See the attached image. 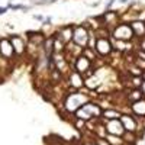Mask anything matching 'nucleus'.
<instances>
[{
    "label": "nucleus",
    "instance_id": "f3484780",
    "mask_svg": "<svg viewBox=\"0 0 145 145\" xmlns=\"http://www.w3.org/2000/svg\"><path fill=\"white\" fill-rule=\"evenodd\" d=\"M7 7H10L12 10H19V9H23V10H26V9H28V7L23 6V4H9Z\"/></svg>",
    "mask_w": 145,
    "mask_h": 145
},
{
    "label": "nucleus",
    "instance_id": "1a4fd4ad",
    "mask_svg": "<svg viewBox=\"0 0 145 145\" xmlns=\"http://www.w3.org/2000/svg\"><path fill=\"white\" fill-rule=\"evenodd\" d=\"M10 44H12V47H13V51H16L18 54L23 52V49H25V44H23V39H22L20 36H12Z\"/></svg>",
    "mask_w": 145,
    "mask_h": 145
},
{
    "label": "nucleus",
    "instance_id": "7ed1b4c3",
    "mask_svg": "<svg viewBox=\"0 0 145 145\" xmlns=\"http://www.w3.org/2000/svg\"><path fill=\"white\" fill-rule=\"evenodd\" d=\"M72 39H74V42L77 44V45H86L87 41H89V35H87L86 29L83 28V26H77L76 28V32L72 33Z\"/></svg>",
    "mask_w": 145,
    "mask_h": 145
},
{
    "label": "nucleus",
    "instance_id": "39448f33",
    "mask_svg": "<svg viewBox=\"0 0 145 145\" xmlns=\"http://www.w3.org/2000/svg\"><path fill=\"white\" fill-rule=\"evenodd\" d=\"M132 35L134 33H132V29L129 25H119L115 29V38L118 39H129Z\"/></svg>",
    "mask_w": 145,
    "mask_h": 145
},
{
    "label": "nucleus",
    "instance_id": "9b49d317",
    "mask_svg": "<svg viewBox=\"0 0 145 145\" xmlns=\"http://www.w3.org/2000/svg\"><path fill=\"white\" fill-rule=\"evenodd\" d=\"M130 29H132V33H136L138 36H142L145 35V25L142 22H134L132 25H130Z\"/></svg>",
    "mask_w": 145,
    "mask_h": 145
},
{
    "label": "nucleus",
    "instance_id": "f257e3e1",
    "mask_svg": "<svg viewBox=\"0 0 145 145\" xmlns=\"http://www.w3.org/2000/svg\"><path fill=\"white\" fill-rule=\"evenodd\" d=\"M99 115H100V109L96 105H91V103L83 105L81 109H78V112H77V118L78 119H89L91 116H99Z\"/></svg>",
    "mask_w": 145,
    "mask_h": 145
},
{
    "label": "nucleus",
    "instance_id": "ddd939ff",
    "mask_svg": "<svg viewBox=\"0 0 145 145\" xmlns=\"http://www.w3.org/2000/svg\"><path fill=\"white\" fill-rule=\"evenodd\" d=\"M70 78L72 80V86H76V87H80V86H83V78H81V76H80L77 71H74L70 76Z\"/></svg>",
    "mask_w": 145,
    "mask_h": 145
},
{
    "label": "nucleus",
    "instance_id": "6ab92c4d",
    "mask_svg": "<svg viewBox=\"0 0 145 145\" xmlns=\"http://www.w3.org/2000/svg\"><path fill=\"white\" fill-rule=\"evenodd\" d=\"M96 145H110V144H109L106 139H97V141H96Z\"/></svg>",
    "mask_w": 145,
    "mask_h": 145
},
{
    "label": "nucleus",
    "instance_id": "a211bd4d",
    "mask_svg": "<svg viewBox=\"0 0 145 145\" xmlns=\"http://www.w3.org/2000/svg\"><path fill=\"white\" fill-rule=\"evenodd\" d=\"M35 4H45V3H52L55 0H32Z\"/></svg>",
    "mask_w": 145,
    "mask_h": 145
},
{
    "label": "nucleus",
    "instance_id": "dca6fc26",
    "mask_svg": "<svg viewBox=\"0 0 145 145\" xmlns=\"http://www.w3.org/2000/svg\"><path fill=\"white\" fill-rule=\"evenodd\" d=\"M60 38H64L65 41H68L72 38V32L71 29H67V31H64V32H61V35H60Z\"/></svg>",
    "mask_w": 145,
    "mask_h": 145
},
{
    "label": "nucleus",
    "instance_id": "f03ea898",
    "mask_svg": "<svg viewBox=\"0 0 145 145\" xmlns=\"http://www.w3.org/2000/svg\"><path fill=\"white\" fill-rule=\"evenodd\" d=\"M83 102H86V96H83L80 93H72V94H70L67 102H65V107L68 109L70 112H74L80 106H83L81 105Z\"/></svg>",
    "mask_w": 145,
    "mask_h": 145
},
{
    "label": "nucleus",
    "instance_id": "6e6552de",
    "mask_svg": "<svg viewBox=\"0 0 145 145\" xmlns=\"http://www.w3.org/2000/svg\"><path fill=\"white\" fill-rule=\"evenodd\" d=\"M94 47L97 48V51L100 52L102 55L109 54V52H110V49H112V47H110V44H109L107 39H99L97 42H96V45H94Z\"/></svg>",
    "mask_w": 145,
    "mask_h": 145
},
{
    "label": "nucleus",
    "instance_id": "20e7f679",
    "mask_svg": "<svg viewBox=\"0 0 145 145\" xmlns=\"http://www.w3.org/2000/svg\"><path fill=\"white\" fill-rule=\"evenodd\" d=\"M106 130H107L109 135H116V136H120L123 134V126L119 120H109L107 125H106Z\"/></svg>",
    "mask_w": 145,
    "mask_h": 145
},
{
    "label": "nucleus",
    "instance_id": "aec40b11",
    "mask_svg": "<svg viewBox=\"0 0 145 145\" xmlns=\"http://www.w3.org/2000/svg\"><path fill=\"white\" fill-rule=\"evenodd\" d=\"M7 9H9V7H0V15L6 13V12H7Z\"/></svg>",
    "mask_w": 145,
    "mask_h": 145
},
{
    "label": "nucleus",
    "instance_id": "2eb2a0df",
    "mask_svg": "<svg viewBox=\"0 0 145 145\" xmlns=\"http://www.w3.org/2000/svg\"><path fill=\"white\" fill-rule=\"evenodd\" d=\"M103 115L106 116V118H109V119H118V118H119L120 116V113L119 112H116V110H105V113H103Z\"/></svg>",
    "mask_w": 145,
    "mask_h": 145
},
{
    "label": "nucleus",
    "instance_id": "4468645a",
    "mask_svg": "<svg viewBox=\"0 0 145 145\" xmlns=\"http://www.w3.org/2000/svg\"><path fill=\"white\" fill-rule=\"evenodd\" d=\"M106 141L109 142L110 145H122L123 139H120V136H116V135H109L106 136Z\"/></svg>",
    "mask_w": 145,
    "mask_h": 145
},
{
    "label": "nucleus",
    "instance_id": "9d476101",
    "mask_svg": "<svg viewBox=\"0 0 145 145\" xmlns=\"http://www.w3.org/2000/svg\"><path fill=\"white\" fill-rule=\"evenodd\" d=\"M76 67H77V71L78 72H84L90 68V60L87 57H78L76 62Z\"/></svg>",
    "mask_w": 145,
    "mask_h": 145
},
{
    "label": "nucleus",
    "instance_id": "0eeeda50",
    "mask_svg": "<svg viewBox=\"0 0 145 145\" xmlns=\"http://www.w3.org/2000/svg\"><path fill=\"white\" fill-rule=\"evenodd\" d=\"M13 54V47L9 39H2L0 41V55L4 58H10Z\"/></svg>",
    "mask_w": 145,
    "mask_h": 145
},
{
    "label": "nucleus",
    "instance_id": "f8f14e48",
    "mask_svg": "<svg viewBox=\"0 0 145 145\" xmlns=\"http://www.w3.org/2000/svg\"><path fill=\"white\" fill-rule=\"evenodd\" d=\"M132 109H134V112L138 113L139 116H145V100L135 102L134 105H132Z\"/></svg>",
    "mask_w": 145,
    "mask_h": 145
},
{
    "label": "nucleus",
    "instance_id": "423d86ee",
    "mask_svg": "<svg viewBox=\"0 0 145 145\" xmlns=\"http://www.w3.org/2000/svg\"><path fill=\"white\" fill-rule=\"evenodd\" d=\"M120 123H122L123 129H126L130 134L136 130V122H135V119L132 116H126V115L122 116V118H120Z\"/></svg>",
    "mask_w": 145,
    "mask_h": 145
}]
</instances>
